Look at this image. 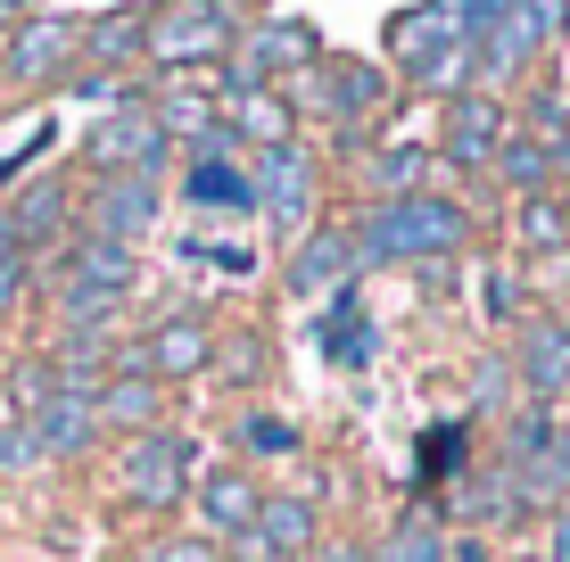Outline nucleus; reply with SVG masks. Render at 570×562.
<instances>
[{
	"instance_id": "1",
	"label": "nucleus",
	"mask_w": 570,
	"mask_h": 562,
	"mask_svg": "<svg viewBox=\"0 0 570 562\" xmlns=\"http://www.w3.org/2000/svg\"><path fill=\"white\" fill-rule=\"evenodd\" d=\"M463 240V207L439 199V190H414V199H381L356 231V257L405 265V257H446Z\"/></svg>"
},
{
	"instance_id": "2",
	"label": "nucleus",
	"mask_w": 570,
	"mask_h": 562,
	"mask_svg": "<svg viewBox=\"0 0 570 562\" xmlns=\"http://www.w3.org/2000/svg\"><path fill=\"white\" fill-rule=\"evenodd\" d=\"M132 289V248H116V240H75L67 248V274H58V298H67V315L83 323H100L116 315V298Z\"/></svg>"
},
{
	"instance_id": "3",
	"label": "nucleus",
	"mask_w": 570,
	"mask_h": 562,
	"mask_svg": "<svg viewBox=\"0 0 570 562\" xmlns=\"http://www.w3.org/2000/svg\"><path fill=\"white\" fill-rule=\"evenodd\" d=\"M190 463H199V447H190L183 431H141V438L125 447V463H116V480H125V496H132V505L166 513V505H183Z\"/></svg>"
},
{
	"instance_id": "4",
	"label": "nucleus",
	"mask_w": 570,
	"mask_h": 562,
	"mask_svg": "<svg viewBox=\"0 0 570 562\" xmlns=\"http://www.w3.org/2000/svg\"><path fill=\"white\" fill-rule=\"evenodd\" d=\"M83 158H91L100 183H108V174H157V166H166V125H157L149 108H125L116 125H100L83 141Z\"/></svg>"
},
{
	"instance_id": "5",
	"label": "nucleus",
	"mask_w": 570,
	"mask_h": 562,
	"mask_svg": "<svg viewBox=\"0 0 570 562\" xmlns=\"http://www.w3.org/2000/svg\"><path fill=\"white\" fill-rule=\"evenodd\" d=\"M207 364H215V332H207V315H166L141 347H132V373H149V381L207 373Z\"/></svg>"
},
{
	"instance_id": "6",
	"label": "nucleus",
	"mask_w": 570,
	"mask_h": 562,
	"mask_svg": "<svg viewBox=\"0 0 570 562\" xmlns=\"http://www.w3.org/2000/svg\"><path fill=\"white\" fill-rule=\"evenodd\" d=\"M232 42V17L215 9V0H183V9H166L149 26V50L166 58V67H190V58H215Z\"/></svg>"
},
{
	"instance_id": "7",
	"label": "nucleus",
	"mask_w": 570,
	"mask_h": 562,
	"mask_svg": "<svg viewBox=\"0 0 570 562\" xmlns=\"http://www.w3.org/2000/svg\"><path fill=\"white\" fill-rule=\"evenodd\" d=\"M149 224H157V174H108L100 199H91V240L132 248Z\"/></svg>"
},
{
	"instance_id": "8",
	"label": "nucleus",
	"mask_w": 570,
	"mask_h": 562,
	"mask_svg": "<svg viewBox=\"0 0 570 562\" xmlns=\"http://www.w3.org/2000/svg\"><path fill=\"white\" fill-rule=\"evenodd\" d=\"M314 58H323L314 26H298V17H273V26H257V33L240 42V67H232V83H273V75L314 67Z\"/></svg>"
},
{
	"instance_id": "9",
	"label": "nucleus",
	"mask_w": 570,
	"mask_h": 562,
	"mask_svg": "<svg viewBox=\"0 0 570 562\" xmlns=\"http://www.w3.org/2000/svg\"><path fill=\"white\" fill-rule=\"evenodd\" d=\"M248 183H257V207H273L282 224H306V207H314V158L298 141L265 149V158L248 166Z\"/></svg>"
},
{
	"instance_id": "10",
	"label": "nucleus",
	"mask_w": 570,
	"mask_h": 562,
	"mask_svg": "<svg viewBox=\"0 0 570 562\" xmlns=\"http://www.w3.org/2000/svg\"><path fill=\"white\" fill-rule=\"evenodd\" d=\"M240 554H257V562H306L314 554V505H306V496H265V513H257V530L240 538Z\"/></svg>"
},
{
	"instance_id": "11",
	"label": "nucleus",
	"mask_w": 570,
	"mask_h": 562,
	"mask_svg": "<svg viewBox=\"0 0 570 562\" xmlns=\"http://www.w3.org/2000/svg\"><path fill=\"white\" fill-rule=\"evenodd\" d=\"M504 108L497 100H480V91H463V100H446V158L455 166H488L504 149Z\"/></svg>"
},
{
	"instance_id": "12",
	"label": "nucleus",
	"mask_w": 570,
	"mask_h": 562,
	"mask_svg": "<svg viewBox=\"0 0 570 562\" xmlns=\"http://www.w3.org/2000/svg\"><path fill=\"white\" fill-rule=\"evenodd\" d=\"M538 50H546V42H538V26H529L521 0H513V9H497L480 33H471V67H480V75H521Z\"/></svg>"
},
{
	"instance_id": "13",
	"label": "nucleus",
	"mask_w": 570,
	"mask_h": 562,
	"mask_svg": "<svg viewBox=\"0 0 570 562\" xmlns=\"http://www.w3.org/2000/svg\"><path fill=\"white\" fill-rule=\"evenodd\" d=\"M199 513H207L224 538H248V530H257V513H265V489L240 472V463H224V472L199 480Z\"/></svg>"
},
{
	"instance_id": "14",
	"label": "nucleus",
	"mask_w": 570,
	"mask_h": 562,
	"mask_svg": "<svg viewBox=\"0 0 570 562\" xmlns=\"http://www.w3.org/2000/svg\"><path fill=\"white\" fill-rule=\"evenodd\" d=\"M91 431H100V405H91L83 390H50L42 405H33V447L42 455H75Z\"/></svg>"
},
{
	"instance_id": "15",
	"label": "nucleus",
	"mask_w": 570,
	"mask_h": 562,
	"mask_svg": "<svg viewBox=\"0 0 570 562\" xmlns=\"http://www.w3.org/2000/svg\"><path fill=\"white\" fill-rule=\"evenodd\" d=\"M215 116H224V125H248L265 149L289 141V100H273V83H232V75H224V100H215Z\"/></svg>"
},
{
	"instance_id": "16",
	"label": "nucleus",
	"mask_w": 570,
	"mask_h": 562,
	"mask_svg": "<svg viewBox=\"0 0 570 562\" xmlns=\"http://www.w3.org/2000/svg\"><path fill=\"white\" fill-rule=\"evenodd\" d=\"M446 42H463L455 9H414V17H397V26H389V58H397L405 75H422V67H430V58H439Z\"/></svg>"
},
{
	"instance_id": "17",
	"label": "nucleus",
	"mask_w": 570,
	"mask_h": 562,
	"mask_svg": "<svg viewBox=\"0 0 570 562\" xmlns=\"http://www.w3.org/2000/svg\"><path fill=\"white\" fill-rule=\"evenodd\" d=\"M521 373L538 397H570V323H529L521 332Z\"/></svg>"
},
{
	"instance_id": "18",
	"label": "nucleus",
	"mask_w": 570,
	"mask_h": 562,
	"mask_svg": "<svg viewBox=\"0 0 570 562\" xmlns=\"http://www.w3.org/2000/svg\"><path fill=\"white\" fill-rule=\"evenodd\" d=\"M347 265H356V240H347V231H314L298 248V265H289V289H298V298H323V289L347 282Z\"/></svg>"
},
{
	"instance_id": "19",
	"label": "nucleus",
	"mask_w": 570,
	"mask_h": 562,
	"mask_svg": "<svg viewBox=\"0 0 570 562\" xmlns=\"http://www.w3.org/2000/svg\"><path fill=\"white\" fill-rule=\"evenodd\" d=\"M183 199H199V207H257V183H248V166H224V149H199V166L183 174Z\"/></svg>"
},
{
	"instance_id": "20",
	"label": "nucleus",
	"mask_w": 570,
	"mask_h": 562,
	"mask_svg": "<svg viewBox=\"0 0 570 562\" xmlns=\"http://www.w3.org/2000/svg\"><path fill=\"white\" fill-rule=\"evenodd\" d=\"M91 405H100V422H125V431H157V414H166V397H157L149 373L100 381V390H91Z\"/></svg>"
},
{
	"instance_id": "21",
	"label": "nucleus",
	"mask_w": 570,
	"mask_h": 562,
	"mask_svg": "<svg viewBox=\"0 0 570 562\" xmlns=\"http://www.w3.org/2000/svg\"><path fill=\"white\" fill-rule=\"evenodd\" d=\"M67 50H75V33L58 26V17H33V26H17V42H9V75H50Z\"/></svg>"
},
{
	"instance_id": "22",
	"label": "nucleus",
	"mask_w": 570,
	"mask_h": 562,
	"mask_svg": "<svg viewBox=\"0 0 570 562\" xmlns=\"http://www.w3.org/2000/svg\"><path fill=\"white\" fill-rule=\"evenodd\" d=\"M314 91H323V108H331V116H364V108L381 100L389 83H381V75L364 67V58H340V67H331V75H323Z\"/></svg>"
},
{
	"instance_id": "23",
	"label": "nucleus",
	"mask_w": 570,
	"mask_h": 562,
	"mask_svg": "<svg viewBox=\"0 0 570 562\" xmlns=\"http://www.w3.org/2000/svg\"><path fill=\"white\" fill-rule=\"evenodd\" d=\"M372 562H446V530L430 513H405V521H389V538H381Z\"/></svg>"
},
{
	"instance_id": "24",
	"label": "nucleus",
	"mask_w": 570,
	"mask_h": 562,
	"mask_svg": "<svg viewBox=\"0 0 570 562\" xmlns=\"http://www.w3.org/2000/svg\"><path fill=\"white\" fill-rule=\"evenodd\" d=\"M58 224H67V190H58V183H33L26 199L9 207V231H17V240H26V248H42V240H50Z\"/></svg>"
},
{
	"instance_id": "25",
	"label": "nucleus",
	"mask_w": 570,
	"mask_h": 562,
	"mask_svg": "<svg viewBox=\"0 0 570 562\" xmlns=\"http://www.w3.org/2000/svg\"><path fill=\"white\" fill-rule=\"evenodd\" d=\"M497 174H504V183H521L529 199H538V190H546V174H554V158H546V141H538V132H504Z\"/></svg>"
},
{
	"instance_id": "26",
	"label": "nucleus",
	"mask_w": 570,
	"mask_h": 562,
	"mask_svg": "<svg viewBox=\"0 0 570 562\" xmlns=\"http://www.w3.org/2000/svg\"><path fill=\"white\" fill-rule=\"evenodd\" d=\"M422 174H430V149H422V141H397V149H381V158H372V183H381L389 199H414Z\"/></svg>"
},
{
	"instance_id": "27",
	"label": "nucleus",
	"mask_w": 570,
	"mask_h": 562,
	"mask_svg": "<svg viewBox=\"0 0 570 562\" xmlns=\"http://www.w3.org/2000/svg\"><path fill=\"white\" fill-rule=\"evenodd\" d=\"M149 116H157V125H166V132H190V141H207V132H224V116H215V108L199 100V91H166V100H157Z\"/></svg>"
},
{
	"instance_id": "28",
	"label": "nucleus",
	"mask_w": 570,
	"mask_h": 562,
	"mask_svg": "<svg viewBox=\"0 0 570 562\" xmlns=\"http://www.w3.org/2000/svg\"><path fill=\"white\" fill-rule=\"evenodd\" d=\"M323 347H331V364H364V356H372V339H364V306H356V298H340V306H331Z\"/></svg>"
},
{
	"instance_id": "29",
	"label": "nucleus",
	"mask_w": 570,
	"mask_h": 562,
	"mask_svg": "<svg viewBox=\"0 0 570 562\" xmlns=\"http://www.w3.org/2000/svg\"><path fill=\"white\" fill-rule=\"evenodd\" d=\"M521 240H529V248H562V240H570V224H562L554 190H538V199H521Z\"/></svg>"
},
{
	"instance_id": "30",
	"label": "nucleus",
	"mask_w": 570,
	"mask_h": 562,
	"mask_svg": "<svg viewBox=\"0 0 570 562\" xmlns=\"http://www.w3.org/2000/svg\"><path fill=\"white\" fill-rule=\"evenodd\" d=\"M26 282H33V248L9 231V216H0V306L26 298Z\"/></svg>"
},
{
	"instance_id": "31",
	"label": "nucleus",
	"mask_w": 570,
	"mask_h": 562,
	"mask_svg": "<svg viewBox=\"0 0 570 562\" xmlns=\"http://www.w3.org/2000/svg\"><path fill=\"white\" fill-rule=\"evenodd\" d=\"M141 42H149L141 17H108V26H91V50H100V58H125V50H141Z\"/></svg>"
},
{
	"instance_id": "32",
	"label": "nucleus",
	"mask_w": 570,
	"mask_h": 562,
	"mask_svg": "<svg viewBox=\"0 0 570 562\" xmlns=\"http://www.w3.org/2000/svg\"><path fill=\"white\" fill-rule=\"evenodd\" d=\"M240 447H257V455H289V431H282V422H265V414H248V422H240Z\"/></svg>"
},
{
	"instance_id": "33",
	"label": "nucleus",
	"mask_w": 570,
	"mask_h": 562,
	"mask_svg": "<svg viewBox=\"0 0 570 562\" xmlns=\"http://www.w3.org/2000/svg\"><path fill=\"white\" fill-rule=\"evenodd\" d=\"M488 315H521V282H504V274H488Z\"/></svg>"
},
{
	"instance_id": "34",
	"label": "nucleus",
	"mask_w": 570,
	"mask_h": 562,
	"mask_svg": "<svg viewBox=\"0 0 570 562\" xmlns=\"http://www.w3.org/2000/svg\"><path fill=\"white\" fill-rule=\"evenodd\" d=\"M306 562H372V546H356V538H331V546H323V538H314Z\"/></svg>"
},
{
	"instance_id": "35",
	"label": "nucleus",
	"mask_w": 570,
	"mask_h": 562,
	"mask_svg": "<svg viewBox=\"0 0 570 562\" xmlns=\"http://www.w3.org/2000/svg\"><path fill=\"white\" fill-rule=\"evenodd\" d=\"M149 562H215V554H207V546H190V538H183V546H157Z\"/></svg>"
},
{
	"instance_id": "36",
	"label": "nucleus",
	"mask_w": 570,
	"mask_h": 562,
	"mask_svg": "<svg viewBox=\"0 0 570 562\" xmlns=\"http://www.w3.org/2000/svg\"><path fill=\"white\" fill-rule=\"evenodd\" d=\"M554 562H570V505L554 513Z\"/></svg>"
},
{
	"instance_id": "37",
	"label": "nucleus",
	"mask_w": 570,
	"mask_h": 562,
	"mask_svg": "<svg viewBox=\"0 0 570 562\" xmlns=\"http://www.w3.org/2000/svg\"><path fill=\"white\" fill-rule=\"evenodd\" d=\"M9 17H26V0H0V26H9Z\"/></svg>"
},
{
	"instance_id": "38",
	"label": "nucleus",
	"mask_w": 570,
	"mask_h": 562,
	"mask_svg": "<svg viewBox=\"0 0 570 562\" xmlns=\"http://www.w3.org/2000/svg\"><path fill=\"white\" fill-rule=\"evenodd\" d=\"M554 207H562V224H570V190H562V199H554Z\"/></svg>"
},
{
	"instance_id": "39",
	"label": "nucleus",
	"mask_w": 570,
	"mask_h": 562,
	"mask_svg": "<svg viewBox=\"0 0 570 562\" xmlns=\"http://www.w3.org/2000/svg\"><path fill=\"white\" fill-rule=\"evenodd\" d=\"M26 9H33V0H26Z\"/></svg>"
}]
</instances>
